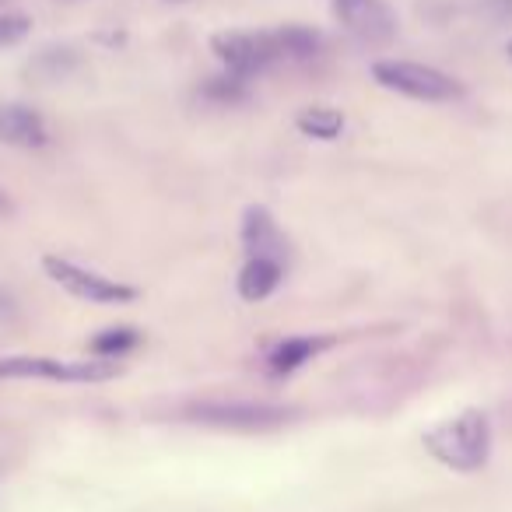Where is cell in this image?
Returning <instances> with one entry per match:
<instances>
[{
  "label": "cell",
  "instance_id": "6da1fadb",
  "mask_svg": "<svg viewBox=\"0 0 512 512\" xmlns=\"http://www.w3.org/2000/svg\"><path fill=\"white\" fill-rule=\"evenodd\" d=\"M425 449L449 470L474 474L491 460V421L484 411H463L425 432Z\"/></svg>",
  "mask_w": 512,
  "mask_h": 512
},
{
  "label": "cell",
  "instance_id": "7a4b0ae2",
  "mask_svg": "<svg viewBox=\"0 0 512 512\" xmlns=\"http://www.w3.org/2000/svg\"><path fill=\"white\" fill-rule=\"evenodd\" d=\"M120 376L113 358H88V362H64L43 355H8L0 358V379H50V383H106Z\"/></svg>",
  "mask_w": 512,
  "mask_h": 512
},
{
  "label": "cell",
  "instance_id": "3957f363",
  "mask_svg": "<svg viewBox=\"0 0 512 512\" xmlns=\"http://www.w3.org/2000/svg\"><path fill=\"white\" fill-rule=\"evenodd\" d=\"M372 78L383 88H390V92L421 102H453L463 95V85L456 78H449L446 71L428 64H411V60H379L372 67Z\"/></svg>",
  "mask_w": 512,
  "mask_h": 512
},
{
  "label": "cell",
  "instance_id": "277c9868",
  "mask_svg": "<svg viewBox=\"0 0 512 512\" xmlns=\"http://www.w3.org/2000/svg\"><path fill=\"white\" fill-rule=\"evenodd\" d=\"M295 411L281 404H256V400H200L186 407V418L214 428H235V432H267L285 421H292Z\"/></svg>",
  "mask_w": 512,
  "mask_h": 512
},
{
  "label": "cell",
  "instance_id": "5b68a950",
  "mask_svg": "<svg viewBox=\"0 0 512 512\" xmlns=\"http://www.w3.org/2000/svg\"><path fill=\"white\" fill-rule=\"evenodd\" d=\"M43 267L60 288H67V292L74 295V299L95 302V306H123V302L137 299V288L106 278V274H99V271H88V267L74 264L67 256H46Z\"/></svg>",
  "mask_w": 512,
  "mask_h": 512
},
{
  "label": "cell",
  "instance_id": "8992f818",
  "mask_svg": "<svg viewBox=\"0 0 512 512\" xmlns=\"http://www.w3.org/2000/svg\"><path fill=\"white\" fill-rule=\"evenodd\" d=\"M334 18L365 46H390L397 39V11L386 0H334Z\"/></svg>",
  "mask_w": 512,
  "mask_h": 512
},
{
  "label": "cell",
  "instance_id": "52a82bcc",
  "mask_svg": "<svg viewBox=\"0 0 512 512\" xmlns=\"http://www.w3.org/2000/svg\"><path fill=\"white\" fill-rule=\"evenodd\" d=\"M211 50L218 53V60L225 64L228 74L246 81L253 74L267 71L271 64H278L271 32H218L211 39Z\"/></svg>",
  "mask_w": 512,
  "mask_h": 512
},
{
  "label": "cell",
  "instance_id": "ba28073f",
  "mask_svg": "<svg viewBox=\"0 0 512 512\" xmlns=\"http://www.w3.org/2000/svg\"><path fill=\"white\" fill-rule=\"evenodd\" d=\"M242 246H246L249 260L260 256V260L285 264L288 256V239L267 207H246V214H242Z\"/></svg>",
  "mask_w": 512,
  "mask_h": 512
},
{
  "label": "cell",
  "instance_id": "9c48e42d",
  "mask_svg": "<svg viewBox=\"0 0 512 512\" xmlns=\"http://www.w3.org/2000/svg\"><path fill=\"white\" fill-rule=\"evenodd\" d=\"M0 141L11 148H43L50 144V127L32 106L0 102Z\"/></svg>",
  "mask_w": 512,
  "mask_h": 512
},
{
  "label": "cell",
  "instance_id": "30bf717a",
  "mask_svg": "<svg viewBox=\"0 0 512 512\" xmlns=\"http://www.w3.org/2000/svg\"><path fill=\"white\" fill-rule=\"evenodd\" d=\"M281 281H285V264L253 256V260H246V267L239 274V295L246 302H264L267 295L278 292Z\"/></svg>",
  "mask_w": 512,
  "mask_h": 512
},
{
  "label": "cell",
  "instance_id": "8fae6325",
  "mask_svg": "<svg viewBox=\"0 0 512 512\" xmlns=\"http://www.w3.org/2000/svg\"><path fill=\"white\" fill-rule=\"evenodd\" d=\"M271 43L274 53L281 60H313L320 57L323 50V36L316 29H306V25H281V29H271Z\"/></svg>",
  "mask_w": 512,
  "mask_h": 512
},
{
  "label": "cell",
  "instance_id": "7c38bea8",
  "mask_svg": "<svg viewBox=\"0 0 512 512\" xmlns=\"http://www.w3.org/2000/svg\"><path fill=\"white\" fill-rule=\"evenodd\" d=\"M323 348H330V337H288V341H281L278 348L271 351L267 365H271L274 376H288V372L313 362Z\"/></svg>",
  "mask_w": 512,
  "mask_h": 512
},
{
  "label": "cell",
  "instance_id": "4fadbf2b",
  "mask_svg": "<svg viewBox=\"0 0 512 512\" xmlns=\"http://www.w3.org/2000/svg\"><path fill=\"white\" fill-rule=\"evenodd\" d=\"M200 99L214 109H232V106H242L249 102V85L246 78H235V74H221V78H207L200 85Z\"/></svg>",
  "mask_w": 512,
  "mask_h": 512
},
{
  "label": "cell",
  "instance_id": "5bb4252c",
  "mask_svg": "<svg viewBox=\"0 0 512 512\" xmlns=\"http://www.w3.org/2000/svg\"><path fill=\"white\" fill-rule=\"evenodd\" d=\"M295 127H299L306 137H316V141H334V137H341V130H344V113L334 106H309L299 113Z\"/></svg>",
  "mask_w": 512,
  "mask_h": 512
},
{
  "label": "cell",
  "instance_id": "9a60e30c",
  "mask_svg": "<svg viewBox=\"0 0 512 512\" xmlns=\"http://www.w3.org/2000/svg\"><path fill=\"white\" fill-rule=\"evenodd\" d=\"M137 344H141V334H137L134 327H109L102 330L99 337H92V355L95 358H120L127 355V351H134Z\"/></svg>",
  "mask_w": 512,
  "mask_h": 512
},
{
  "label": "cell",
  "instance_id": "2e32d148",
  "mask_svg": "<svg viewBox=\"0 0 512 512\" xmlns=\"http://www.w3.org/2000/svg\"><path fill=\"white\" fill-rule=\"evenodd\" d=\"M74 67H78L74 50H43L36 57V64H32V71H36L39 78H46V81H60V78H67Z\"/></svg>",
  "mask_w": 512,
  "mask_h": 512
},
{
  "label": "cell",
  "instance_id": "e0dca14e",
  "mask_svg": "<svg viewBox=\"0 0 512 512\" xmlns=\"http://www.w3.org/2000/svg\"><path fill=\"white\" fill-rule=\"evenodd\" d=\"M29 29H32V22L25 15H0V50L22 43V39L29 36Z\"/></svg>",
  "mask_w": 512,
  "mask_h": 512
},
{
  "label": "cell",
  "instance_id": "ac0fdd59",
  "mask_svg": "<svg viewBox=\"0 0 512 512\" xmlns=\"http://www.w3.org/2000/svg\"><path fill=\"white\" fill-rule=\"evenodd\" d=\"M0 214H11V200H8V193L0 190Z\"/></svg>",
  "mask_w": 512,
  "mask_h": 512
},
{
  "label": "cell",
  "instance_id": "d6986e66",
  "mask_svg": "<svg viewBox=\"0 0 512 512\" xmlns=\"http://www.w3.org/2000/svg\"><path fill=\"white\" fill-rule=\"evenodd\" d=\"M509 57H512V46H509Z\"/></svg>",
  "mask_w": 512,
  "mask_h": 512
}]
</instances>
